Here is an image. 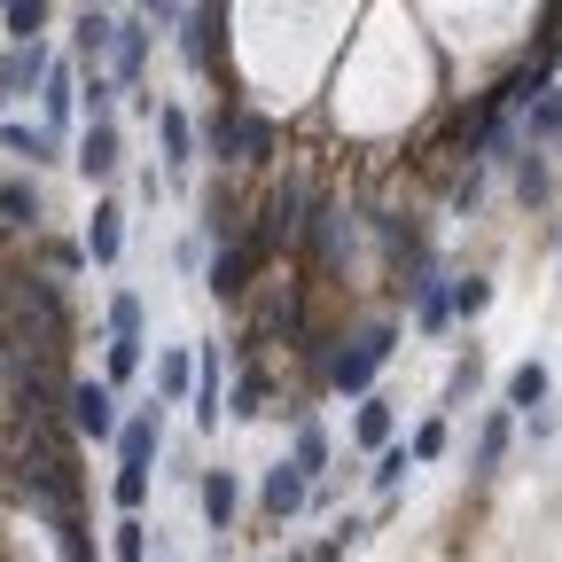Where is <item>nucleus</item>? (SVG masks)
Wrapping results in <instances>:
<instances>
[{"instance_id":"423d86ee","label":"nucleus","mask_w":562,"mask_h":562,"mask_svg":"<svg viewBox=\"0 0 562 562\" xmlns=\"http://www.w3.org/2000/svg\"><path fill=\"white\" fill-rule=\"evenodd\" d=\"M140 63H149V16H125L117 40H110V79L117 87H140Z\"/></svg>"},{"instance_id":"b1692460","label":"nucleus","mask_w":562,"mask_h":562,"mask_svg":"<svg viewBox=\"0 0 562 562\" xmlns=\"http://www.w3.org/2000/svg\"><path fill=\"white\" fill-rule=\"evenodd\" d=\"M110 344H140V297L133 290L110 297Z\"/></svg>"},{"instance_id":"a878e982","label":"nucleus","mask_w":562,"mask_h":562,"mask_svg":"<svg viewBox=\"0 0 562 562\" xmlns=\"http://www.w3.org/2000/svg\"><path fill=\"white\" fill-rule=\"evenodd\" d=\"M406 469H414V453H406V446H383V453H375V492H398Z\"/></svg>"},{"instance_id":"2eb2a0df","label":"nucleus","mask_w":562,"mask_h":562,"mask_svg":"<svg viewBox=\"0 0 562 562\" xmlns=\"http://www.w3.org/2000/svg\"><path fill=\"white\" fill-rule=\"evenodd\" d=\"M157 133H165V165L172 172H188V157H195V125H188V110H157Z\"/></svg>"},{"instance_id":"dca6fc26","label":"nucleus","mask_w":562,"mask_h":562,"mask_svg":"<svg viewBox=\"0 0 562 562\" xmlns=\"http://www.w3.org/2000/svg\"><path fill=\"white\" fill-rule=\"evenodd\" d=\"M110 40H117V16H110V9H87V16H79V55H87V70H102Z\"/></svg>"},{"instance_id":"f257e3e1","label":"nucleus","mask_w":562,"mask_h":562,"mask_svg":"<svg viewBox=\"0 0 562 562\" xmlns=\"http://www.w3.org/2000/svg\"><path fill=\"white\" fill-rule=\"evenodd\" d=\"M391 344H398V328H368L351 351H336V368H328V383L344 391V398H368V383H375V368L391 360Z\"/></svg>"},{"instance_id":"9b49d317","label":"nucleus","mask_w":562,"mask_h":562,"mask_svg":"<svg viewBox=\"0 0 562 562\" xmlns=\"http://www.w3.org/2000/svg\"><path fill=\"white\" fill-rule=\"evenodd\" d=\"M220 16H227L220 0H203V9L180 24V55H188V70H211V32H220Z\"/></svg>"},{"instance_id":"e433bc0d","label":"nucleus","mask_w":562,"mask_h":562,"mask_svg":"<svg viewBox=\"0 0 562 562\" xmlns=\"http://www.w3.org/2000/svg\"><path fill=\"white\" fill-rule=\"evenodd\" d=\"M516 188H524V195L539 203V195H547V165H531V157H524V172H516Z\"/></svg>"},{"instance_id":"ddd939ff","label":"nucleus","mask_w":562,"mask_h":562,"mask_svg":"<svg viewBox=\"0 0 562 562\" xmlns=\"http://www.w3.org/2000/svg\"><path fill=\"white\" fill-rule=\"evenodd\" d=\"M40 110H47V133H63V125H70V110H79V87H70V70H63V63H47V79H40Z\"/></svg>"},{"instance_id":"4468645a","label":"nucleus","mask_w":562,"mask_h":562,"mask_svg":"<svg viewBox=\"0 0 562 562\" xmlns=\"http://www.w3.org/2000/svg\"><path fill=\"white\" fill-rule=\"evenodd\" d=\"M0 149H9V157H32V165H55L63 133H47V125H0Z\"/></svg>"},{"instance_id":"f03ea898","label":"nucleus","mask_w":562,"mask_h":562,"mask_svg":"<svg viewBox=\"0 0 562 562\" xmlns=\"http://www.w3.org/2000/svg\"><path fill=\"white\" fill-rule=\"evenodd\" d=\"M70 422H79V438L110 446V438H117V383H110V375H102V383H79V391H70Z\"/></svg>"},{"instance_id":"c9c22d12","label":"nucleus","mask_w":562,"mask_h":562,"mask_svg":"<svg viewBox=\"0 0 562 562\" xmlns=\"http://www.w3.org/2000/svg\"><path fill=\"white\" fill-rule=\"evenodd\" d=\"M47 266H63V273L87 266V243H47Z\"/></svg>"},{"instance_id":"4be33fe9","label":"nucleus","mask_w":562,"mask_h":562,"mask_svg":"<svg viewBox=\"0 0 562 562\" xmlns=\"http://www.w3.org/2000/svg\"><path fill=\"white\" fill-rule=\"evenodd\" d=\"M414 321H422V328H446V321H453V290H438V281H414Z\"/></svg>"},{"instance_id":"c756f323","label":"nucleus","mask_w":562,"mask_h":562,"mask_svg":"<svg viewBox=\"0 0 562 562\" xmlns=\"http://www.w3.org/2000/svg\"><path fill=\"white\" fill-rule=\"evenodd\" d=\"M476 375H484V360L469 351V360H453V375H446V406H461L469 391H476Z\"/></svg>"},{"instance_id":"c85d7f7f","label":"nucleus","mask_w":562,"mask_h":562,"mask_svg":"<svg viewBox=\"0 0 562 562\" xmlns=\"http://www.w3.org/2000/svg\"><path fill=\"white\" fill-rule=\"evenodd\" d=\"M484 305H492V281H484V273H469L461 290H453V313H461V321H476Z\"/></svg>"},{"instance_id":"bb28decb","label":"nucleus","mask_w":562,"mask_h":562,"mask_svg":"<svg viewBox=\"0 0 562 562\" xmlns=\"http://www.w3.org/2000/svg\"><path fill=\"white\" fill-rule=\"evenodd\" d=\"M501 453H508V414H492L476 438V469H501Z\"/></svg>"},{"instance_id":"4c0bfd02","label":"nucleus","mask_w":562,"mask_h":562,"mask_svg":"<svg viewBox=\"0 0 562 562\" xmlns=\"http://www.w3.org/2000/svg\"><path fill=\"white\" fill-rule=\"evenodd\" d=\"M87 9H110V0H87Z\"/></svg>"},{"instance_id":"7c9ffc66","label":"nucleus","mask_w":562,"mask_h":562,"mask_svg":"<svg viewBox=\"0 0 562 562\" xmlns=\"http://www.w3.org/2000/svg\"><path fill=\"white\" fill-rule=\"evenodd\" d=\"M227 414L258 422V414H266V375H243V383H235V406H227Z\"/></svg>"},{"instance_id":"f3484780","label":"nucleus","mask_w":562,"mask_h":562,"mask_svg":"<svg viewBox=\"0 0 562 562\" xmlns=\"http://www.w3.org/2000/svg\"><path fill=\"white\" fill-rule=\"evenodd\" d=\"M508 406H516V414L547 406V360H524V368L508 375Z\"/></svg>"},{"instance_id":"aec40b11","label":"nucleus","mask_w":562,"mask_h":562,"mask_svg":"<svg viewBox=\"0 0 562 562\" xmlns=\"http://www.w3.org/2000/svg\"><path fill=\"white\" fill-rule=\"evenodd\" d=\"M195 391V360H188V351H165V360H157V398H188Z\"/></svg>"},{"instance_id":"393cba45","label":"nucleus","mask_w":562,"mask_h":562,"mask_svg":"<svg viewBox=\"0 0 562 562\" xmlns=\"http://www.w3.org/2000/svg\"><path fill=\"white\" fill-rule=\"evenodd\" d=\"M47 16H55L47 0H16V9H9V40H40V32H47Z\"/></svg>"},{"instance_id":"cd10ccee","label":"nucleus","mask_w":562,"mask_h":562,"mask_svg":"<svg viewBox=\"0 0 562 562\" xmlns=\"http://www.w3.org/2000/svg\"><path fill=\"white\" fill-rule=\"evenodd\" d=\"M110 501H117V508L133 516L140 501H149V469H117V484H110Z\"/></svg>"},{"instance_id":"9d476101","label":"nucleus","mask_w":562,"mask_h":562,"mask_svg":"<svg viewBox=\"0 0 562 562\" xmlns=\"http://www.w3.org/2000/svg\"><path fill=\"white\" fill-rule=\"evenodd\" d=\"M235 508H243L235 469H211V476H203V524H211V531H227V524H235Z\"/></svg>"},{"instance_id":"2f4dec72","label":"nucleus","mask_w":562,"mask_h":562,"mask_svg":"<svg viewBox=\"0 0 562 562\" xmlns=\"http://www.w3.org/2000/svg\"><path fill=\"white\" fill-rule=\"evenodd\" d=\"M110 94H117V79H110V70H87V87H79V102H87L94 117H110Z\"/></svg>"},{"instance_id":"473e14b6","label":"nucleus","mask_w":562,"mask_h":562,"mask_svg":"<svg viewBox=\"0 0 562 562\" xmlns=\"http://www.w3.org/2000/svg\"><path fill=\"white\" fill-rule=\"evenodd\" d=\"M406 453H414V461H438V453H446V422H422Z\"/></svg>"},{"instance_id":"f704fd0d","label":"nucleus","mask_w":562,"mask_h":562,"mask_svg":"<svg viewBox=\"0 0 562 562\" xmlns=\"http://www.w3.org/2000/svg\"><path fill=\"white\" fill-rule=\"evenodd\" d=\"M140 16H149V24H172V32H180V24H188V0H140Z\"/></svg>"},{"instance_id":"20e7f679","label":"nucleus","mask_w":562,"mask_h":562,"mask_svg":"<svg viewBox=\"0 0 562 562\" xmlns=\"http://www.w3.org/2000/svg\"><path fill=\"white\" fill-rule=\"evenodd\" d=\"M258 508H266L273 524H290L297 508H313V476H305L297 461H281V469H266V484H258Z\"/></svg>"},{"instance_id":"72a5a7b5","label":"nucleus","mask_w":562,"mask_h":562,"mask_svg":"<svg viewBox=\"0 0 562 562\" xmlns=\"http://www.w3.org/2000/svg\"><path fill=\"white\" fill-rule=\"evenodd\" d=\"M140 375V344H110V383H133Z\"/></svg>"},{"instance_id":"0eeeda50","label":"nucleus","mask_w":562,"mask_h":562,"mask_svg":"<svg viewBox=\"0 0 562 562\" xmlns=\"http://www.w3.org/2000/svg\"><path fill=\"white\" fill-rule=\"evenodd\" d=\"M157 446H165V422H157V414L117 422V469H149V461H157Z\"/></svg>"},{"instance_id":"58836bf2","label":"nucleus","mask_w":562,"mask_h":562,"mask_svg":"<svg viewBox=\"0 0 562 562\" xmlns=\"http://www.w3.org/2000/svg\"><path fill=\"white\" fill-rule=\"evenodd\" d=\"M0 9H16V0H0Z\"/></svg>"},{"instance_id":"6e6552de","label":"nucleus","mask_w":562,"mask_h":562,"mask_svg":"<svg viewBox=\"0 0 562 562\" xmlns=\"http://www.w3.org/2000/svg\"><path fill=\"white\" fill-rule=\"evenodd\" d=\"M87 258H94V266H117V258H125V211H117L110 195L94 203V220H87Z\"/></svg>"},{"instance_id":"6ab92c4d","label":"nucleus","mask_w":562,"mask_h":562,"mask_svg":"<svg viewBox=\"0 0 562 562\" xmlns=\"http://www.w3.org/2000/svg\"><path fill=\"white\" fill-rule=\"evenodd\" d=\"M110 562H149V524H140V516H117V531H110Z\"/></svg>"},{"instance_id":"1a4fd4ad","label":"nucleus","mask_w":562,"mask_h":562,"mask_svg":"<svg viewBox=\"0 0 562 562\" xmlns=\"http://www.w3.org/2000/svg\"><path fill=\"white\" fill-rule=\"evenodd\" d=\"M258 258H266V243H227L220 258H211V297H243V281H250Z\"/></svg>"},{"instance_id":"39448f33","label":"nucleus","mask_w":562,"mask_h":562,"mask_svg":"<svg viewBox=\"0 0 562 562\" xmlns=\"http://www.w3.org/2000/svg\"><path fill=\"white\" fill-rule=\"evenodd\" d=\"M47 63H55V55H47L40 40H16L9 55H0V102H9V94H32V87L47 79Z\"/></svg>"},{"instance_id":"7ed1b4c3","label":"nucleus","mask_w":562,"mask_h":562,"mask_svg":"<svg viewBox=\"0 0 562 562\" xmlns=\"http://www.w3.org/2000/svg\"><path fill=\"white\" fill-rule=\"evenodd\" d=\"M70 165H79L94 188L117 180V165H125V133H117V117H94V125L79 133V157H70Z\"/></svg>"},{"instance_id":"412c9836","label":"nucleus","mask_w":562,"mask_h":562,"mask_svg":"<svg viewBox=\"0 0 562 562\" xmlns=\"http://www.w3.org/2000/svg\"><path fill=\"white\" fill-rule=\"evenodd\" d=\"M290 461H297L305 476H321V469H328V430H321V422H297V446H290Z\"/></svg>"},{"instance_id":"f8f14e48","label":"nucleus","mask_w":562,"mask_h":562,"mask_svg":"<svg viewBox=\"0 0 562 562\" xmlns=\"http://www.w3.org/2000/svg\"><path fill=\"white\" fill-rule=\"evenodd\" d=\"M227 157L266 165L273 157V117H227Z\"/></svg>"},{"instance_id":"5701e85b","label":"nucleus","mask_w":562,"mask_h":562,"mask_svg":"<svg viewBox=\"0 0 562 562\" xmlns=\"http://www.w3.org/2000/svg\"><path fill=\"white\" fill-rule=\"evenodd\" d=\"M351 430H360L368 453H383V446H391V406H383V398H360V422H351Z\"/></svg>"},{"instance_id":"a211bd4d","label":"nucleus","mask_w":562,"mask_h":562,"mask_svg":"<svg viewBox=\"0 0 562 562\" xmlns=\"http://www.w3.org/2000/svg\"><path fill=\"white\" fill-rule=\"evenodd\" d=\"M0 220H9V227H32V220H40V188H32V180H0Z\"/></svg>"}]
</instances>
